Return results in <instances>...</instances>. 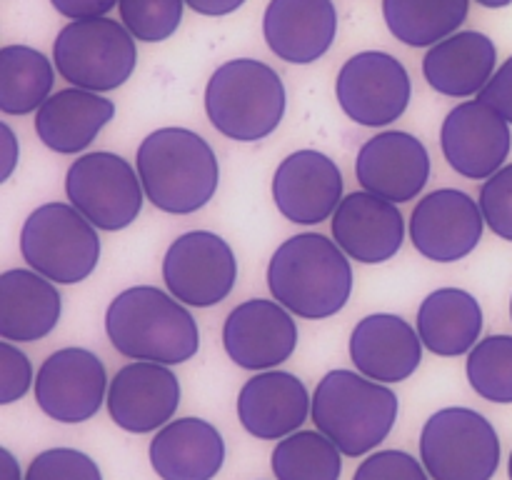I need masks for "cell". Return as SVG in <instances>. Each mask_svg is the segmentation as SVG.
<instances>
[{
    "label": "cell",
    "mask_w": 512,
    "mask_h": 480,
    "mask_svg": "<svg viewBox=\"0 0 512 480\" xmlns=\"http://www.w3.org/2000/svg\"><path fill=\"white\" fill-rule=\"evenodd\" d=\"M273 298L290 313L323 320L345 308L353 290L348 253L320 233H300L285 240L268 265Z\"/></svg>",
    "instance_id": "obj_1"
},
{
    "label": "cell",
    "mask_w": 512,
    "mask_h": 480,
    "mask_svg": "<svg viewBox=\"0 0 512 480\" xmlns=\"http://www.w3.org/2000/svg\"><path fill=\"white\" fill-rule=\"evenodd\" d=\"M105 330L120 355L178 365L200 348L198 323L175 295L153 285H135L115 295L105 313Z\"/></svg>",
    "instance_id": "obj_2"
},
{
    "label": "cell",
    "mask_w": 512,
    "mask_h": 480,
    "mask_svg": "<svg viewBox=\"0 0 512 480\" xmlns=\"http://www.w3.org/2000/svg\"><path fill=\"white\" fill-rule=\"evenodd\" d=\"M145 195L165 213L188 215L205 208L218 190L215 150L188 128H160L138 148L135 163Z\"/></svg>",
    "instance_id": "obj_3"
},
{
    "label": "cell",
    "mask_w": 512,
    "mask_h": 480,
    "mask_svg": "<svg viewBox=\"0 0 512 480\" xmlns=\"http://www.w3.org/2000/svg\"><path fill=\"white\" fill-rule=\"evenodd\" d=\"M313 423L350 458L378 448L398 418V395L353 370H330L313 395Z\"/></svg>",
    "instance_id": "obj_4"
},
{
    "label": "cell",
    "mask_w": 512,
    "mask_h": 480,
    "mask_svg": "<svg viewBox=\"0 0 512 480\" xmlns=\"http://www.w3.org/2000/svg\"><path fill=\"white\" fill-rule=\"evenodd\" d=\"M205 110L210 123L230 140L255 143L273 133L283 120L285 85L260 60H228L208 80Z\"/></svg>",
    "instance_id": "obj_5"
},
{
    "label": "cell",
    "mask_w": 512,
    "mask_h": 480,
    "mask_svg": "<svg viewBox=\"0 0 512 480\" xmlns=\"http://www.w3.org/2000/svg\"><path fill=\"white\" fill-rule=\"evenodd\" d=\"M20 250L35 273L53 283L73 285L88 278L98 265V228L75 205L45 203L25 220Z\"/></svg>",
    "instance_id": "obj_6"
},
{
    "label": "cell",
    "mask_w": 512,
    "mask_h": 480,
    "mask_svg": "<svg viewBox=\"0 0 512 480\" xmlns=\"http://www.w3.org/2000/svg\"><path fill=\"white\" fill-rule=\"evenodd\" d=\"M58 73L75 88L105 93L120 88L133 75L138 50L133 33L110 18L73 20L53 43Z\"/></svg>",
    "instance_id": "obj_7"
},
{
    "label": "cell",
    "mask_w": 512,
    "mask_h": 480,
    "mask_svg": "<svg viewBox=\"0 0 512 480\" xmlns=\"http://www.w3.org/2000/svg\"><path fill=\"white\" fill-rule=\"evenodd\" d=\"M420 460L433 480H493L500 438L478 410L443 408L425 423Z\"/></svg>",
    "instance_id": "obj_8"
},
{
    "label": "cell",
    "mask_w": 512,
    "mask_h": 480,
    "mask_svg": "<svg viewBox=\"0 0 512 480\" xmlns=\"http://www.w3.org/2000/svg\"><path fill=\"white\" fill-rule=\"evenodd\" d=\"M70 205L80 210L95 228H128L143 210V183L133 165L115 153L80 155L65 175Z\"/></svg>",
    "instance_id": "obj_9"
},
{
    "label": "cell",
    "mask_w": 512,
    "mask_h": 480,
    "mask_svg": "<svg viewBox=\"0 0 512 480\" xmlns=\"http://www.w3.org/2000/svg\"><path fill=\"white\" fill-rule=\"evenodd\" d=\"M238 278V260L228 240L210 230L183 233L168 248L163 280L170 295L193 308H210L228 298Z\"/></svg>",
    "instance_id": "obj_10"
},
{
    "label": "cell",
    "mask_w": 512,
    "mask_h": 480,
    "mask_svg": "<svg viewBox=\"0 0 512 480\" xmlns=\"http://www.w3.org/2000/svg\"><path fill=\"white\" fill-rule=\"evenodd\" d=\"M335 95L350 120L380 128L398 120L408 108L410 75L395 55L365 50L340 68Z\"/></svg>",
    "instance_id": "obj_11"
},
{
    "label": "cell",
    "mask_w": 512,
    "mask_h": 480,
    "mask_svg": "<svg viewBox=\"0 0 512 480\" xmlns=\"http://www.w3.org/2000/svg\"><path fill=\"white\" fill-rule=\"evenodd\" d=\"M108 390L103 360L85 348H60L40 365L35 400L58 423H85L100 410Z\"/></svg>",
    "instance_id": "obj_12"
},
{
    "label": "cell",
    "mask_w": 512,
    "mask_h": 480,
    "mask_svg": "<svg viewBox=\"0 0 512 480\" xmlns=\"http://www.w3.org/2000/svg\"><path fill=\"white\" fill-rule=\"evenodd\" d=\"M485 218L480 203L455 188L425 195L410 218L413 245L435 263H455L478 248Z\"/></svg>",
    "instance_id": "obj_13"
},
{
    "label": "cell",
    "mask_w": 512,
    "mask_h": 480,
    "mask_svg": "<svg viewBox=\"0 0 512 480\" xmlns=\"http://www.w3.org/2000/svg\"><path fill=\"white\" fill-rule=\"evenodd\" d=\"M440 143L455 173L485 180L498 173L508 158L510 123L485 100H468L448 113Z\"/></svg>",
    "instance_id": "obj_14"
},
{
    "label": "cell",
    "mask_w": 512,
    "mask_h": 480,
    "mask_svg": "<svg viewBox=\"0 0 512 480\" xmlns=\"http://www.w3.org/2000/svg\"><path fill=\"white\" fill-rule=\"evenodd\" d=\"M223 345L230 360L245 370H270L285 363L298 345V328L285 305L253 298L228 315Z\"/></svg>",
    "instance_id": "obj_15"
},
{
    "label": "cell",
    "mask_w": 512,
    "mask_h": 480,
    "mask_svg": "<svg viewBox=\"0 0 512 480\" xmlns=\"http://www.w3.org/2000/svg\"><path fill=\"white\" fill-rule=\"evenodd\" d=\"M180 405V383L173 370L138 360L115 373L108 385V413L128 433H153L170 423Z\"/></svg>",
    "instance_id": "obj_16"
},
{
    "label": "cell",
    "mask_w": 512,
    "mask_h": 480,
    "mask_svg": "<svg viewBox=\"0 0 512 480\" xmlns=\"http://www.w3.org/2000/svg\"><path fill=\"white\" fill-rule=\"evenodd\" d=\"M273 198L290 223H323L343 200V175L320 150H298L275 170Z\"/></svg>",
    "instance_id": "obj_17"
},
{
    "label": "cell",
    "mask_w": 512,
    "mask_h": 480,
    "mask_svg": "<svg viewBox=\"0 0 512 480\" xmlns=\"http://www.w3.org/2000/svg\"><path fill=\"white\" fill-rule=\"evenodd\" d=\"M355 175L368 193L393 203H408L428 183V148L415 135L385 130L360 148Z\"/></svg>",
    "instance_id": "obj_18"
},
{
    "label": "cell",
    "mask_w": 512,
    "mask_h": 480,
    "mask_svg": "<svg viewBox=\"0 0 512 480\" xmlns=\"http://www.w3.org/2000/svg\"><path fill=\"white\" fill-rule=\"evenodd\" d=\"M333 238L353 260L385 263L403 248L405 218L393 200L368 190L350 193L333 213Z\"/></svg>",
    "instance_id": "obj_19"
},
{
    "label": "cell",
    "mask_w": 512,
    "mask_h": 480,
    "mask_svg": "<svg viewBox=\"0 0 512 480\" xmlns=\"http://www.w3.org/2000/svg\"><path fill=\"white\" fill-rule=\"evenodd\" d=\"M313 410L308 388L293 373L260 370L238 395L240 425L260 440H283L300 430Z\"/></svg>",
    "instance_id": "obj_20"
},
{
    "label": "cell",
    "mask_w": 512,
    "mask_h": 480,
    "mask_svg": "<svg viewBox=\"0 0 512 480\" xmlns=\"http://www.w3.org/2000/svg\"><path fill=\"white\" fill-rule=\"evenodd\" d=\"M418 330L400 315L375 313L360 320L350 335V358L358 373L378 383H400L418 370L423 360Z\"/></svg>",
    "instance_id": "obj_21"
},
{
    "label": "cell",
    "mask_w": 512,
    "mask_h": 480,
    "mask_svg": "<svg viewBox=\"0 0 512 480\" xmlns=\"http://www.w3.org/2000/svg\"><path fill=\"white\" fill-rule=\"evenodd\" d=\"M268 48L288 63H313L328 53L338 33L333 0H270L263 18Z\"/></svg>",
    "instance_id": "obj_22"
},
{
    "label": "cell",
    "mask_w": 512,
    "mask_h": 480,
    "mask_svg": "<svg viewBox=\"0 0 512 480\" xmlns=\"http://www.w3.org/2000/svg\"><path fill=\"white\" fill-rule=\"evenodd\" d=\"M223 463L225 440L208 420H170L150 440V465L160 480H213Z\"/></svg>",
    "instance_id": "obj_23"
},
{
    "label": "cell",
    "mask_w": 512,
    "mask_h": 480,
    "mask_svg": "<svg viewBox=\"0 0 512 480\" xmlns=\"http://www.w3.org/2000/svg\"><path fill=\"white\" fill-rule=\"evenodd\" d=\"M498 50L488 35L478 30H460L440 43L430 45L423 58V73L430 88L450 98H468L480 93L495 75Z\"/></svg>",
    "instance_id": "obj_24"
},
{
    "label": "cell",
    "mask_w": 512,
    "mask_h": 480,
    "mask_svg": "<svg viewBox=\"0 0 512 480\" xmlns=\"http://www.w3.org/2000/svg\"><path fill=\"white\" fill-rule=\"evenodd\" d=\"M113 115V100L73 85L53 93L35 110V133L55 153L73 155L88 148Z\"/></svg>",
    "instance_id": "obj_25"
},
{
    "label": "cell",
    "mask_w": 512,
    "mask_h": 480,
    "mask_svg": "<svg viewBox=\"0 0 512 480\" xmlns=\"http://www.w3.org/2000/svg\"><path fill=\"white\" fill-rule=\"evenodd\" d=\"M63 300L53 280L33 268L5 270L0 275V338L33 343L58 325Z\"/></svg>",
    "instance_id": "obj_26"
},
{
    "label": "cell",
    "mask_w": 512,
    "mask_h": 480,
    "mask_svg": "<svg viewBox=\"0 0 512 480\" xmlns=\"http://www.w3.org/2000/svg\"><path fill=\"white\" fill-rule=\"evenodd\" d=\"M483 333V308L460 288H440L418 310V335L428 350L455 358L478 345Z\"/></svg>",
    "instance_id": "obj_27"
},
{
    "label": "cell",
    "mask_w": 512,
    "mask_h": 480,
    "mask_svg": "<svg viewBox=\"0 0 512 480\" xmlns=\"http://www.w3.org/2000/svg\"><path fill=\"white\" fill-rule=\"evenodd\" d=\"M468 8L470 0H383L390 33L413 48L435 45L458 33Z\"/></svg>",
    "instance_id": "obj_28"
},
{
    "label": "cell",
    "mask_w": 512,
    "mask_h": 480,
    "mask_svg": "<svg viewBox=\"0 0 512 480\" xmlns=\"http://www.w3.org/2000/svg\"><path fill=\"white\" fill-rule=\"evenodd\" d=\"M53 90V65L28 45L0 48V110L25 115L38 110Z\"/></svg>",
    "instance_id": "obj_29"
},
{
    "label": "cell",
    "mask_w": 512,
    "mask_h": 480,
    "mask_svg": "<svg viewBox=\"0 0 512 480\" xmlns=\"http://www.w3.org/2000/svg\"><path fill=\"white\" fill-rule=\"evenodd\" d=\"M278 480H340V448L320 430H295L273 450Z\"/></svg>",
    "instance_id": "obj_30"
},
{
    "label": "cell",
    "mask_w": 512,
    "mask_h": 480,
    "mask_svg": "<svg viewBox=\"0 0 512 480\" xmlns=\"http://www.w3.org/2000/svg\"><path fill=\"white\" fill-rule=\"evenodd\" d=\"M468 380L480 398L512 403V335H490L470 350Z\"/></svg>",
    "instance_id": "obj_31"
},
{
    "label": "cell",
    "mask_w": 512,
    "mask_h": 480,
    "mask_svg": "<svg viewBox=\"0 0 512 480\" xmlns=\"http://www.w3.org/2000/svg\"><path fill=\"white\" fill-rule=\"evenodd\" d=\"M120 23L143 43L168 40L183 20L185 0H120Z\"/></svg>",
    "instance_id": "obj_32"
},
{
    "label": "cell",
    "mask_w": 512,
    "mask_h": 480,
    "mask_svg": "<svg viewBox=\"0 0 512 480\" xmlns=\"http://www.w3.org/2000/svg\"><path fill=\"white\" fill-rule=\"evenodd\" d=\"M25 480H103L90 455L75 448H50L35 455Z\"/></svg>",
    "instance_id": "obj_33"
},
{
    "label": "cell",
    "mask_w": 512,
    "mask_h": 480,
    "mask_svg": "<svg viewBox=\"0 0 512 480\" xmlns=\"http://www.w3.org/2000/svg\"><path fill=\"white\" fill-rule=\"evenodd\" d=\"M480 210L488 228L512 243V163L485 180L480 190Z\"/></svg>",
    "instance_id": "obj_34"
},
{
    "label": "cell",
    "mask_w": 512,
    "mask_h": 480,
    "mask_svg": "<svg viewBox=\"0 0 512 480\" xmlns=\"http://www.w3.org/2000/svg\"><path fill=\"white\" fill-rule=\"evenodd\" d=\"M353 480H430L423 460L403 450H380L365 458Z\"/></svg>",
    "instance_id": "obj_35"
},
{
    "label": "cell",
    "mask_w": 512,
    "mask_h": 480,
    "mask_svg": "<svg viewBox=\"0 0 512 480\" xmlns=\"http://www.w3.org/2000/svg\"><path fill=\"white\" fill-rule=\"evenodd\" d=\"M33 383V368L28 355L15 348L13 340L0 343V403L10 405L23 398Z\"/></svg>",
    "instance_id": "obj_36"
},
{
    "label": "cell",
    "mask_w": 512,
    "mask_h": 480,
    "mask_svg": "<svg viewBox=\"0 0 512 480\" xmlns=\"http://www.w3.org/2000/svg\"><path fill=\"white\" fill-rule=\"evenodd\" d=\"M480 100L493 105L500 115L512 125V55L495 70L490 83L478 93Z\"/></svg>",
    "instance_id": "obj_37"
},
{
    "label": "cell",
    "mask_w": 512,
    "mask_h": 480,
    "mask_svg": "<svg viewBox=\"0 0 512 480\" xmlns=\"http://www.w3.org/2000/svg\"><path fill=\"white\" fill-rule=\"evenodd\" d=\"M60 15L70 20L105 18L120 0H50Z\"/></svg>",
    "instance_id": "obj_38"
},
{
    "label": "cell",
    "mask_w": 512,
    "mask_h": 480,
    "mask_svg": "<svg viewBox=\"0 0 512 480\" xmlns=\"http://www.w3.org/2000/svg\"><path fill=\"white\" fill-rule=\"evenodd\" d=\"M18 165V140L8 123L0 125V183L10 178V173Z\"/></svg>",
    "instance_id": "obj_39"
},
{
    "label": "cell",
    "mask_w": 512,
    "mask_h": 480,
    "mask_svg": "<svg viewBox=\"0 0 512 480\" xmlns=\"http://www.w3.org/2000/svg\"><path fill=\"white\" fill-rule=\"evenodd\" d=\"M243 3L245 0H185V5L200 15H228Z\"/></svg>",
    "instance_id": "obj_40"
},
{
    "label": "cell",
    "mask_w": 512,
    "mask_h": 480,
    "mask_svg": "<svg viewBox=\"0 0 512 480\" xmlns=\"http://www.w3.org/2000/svg\"><path fill=\"white\" fill-rule=\"evenodd\" d=\"M0 478L3 480H23L20 478V465L18 460L13 458L8 448L0 450Z\"/></svg>",
    "instance_id": "obj_41"
},
{
    "label": "cell",
    "mask_w": 512,
    "mask_h": 480,
    "mask_svg": "<svg viewBox=\"0 0 512 480\" xmlns=\"http://www.w3.org/2000/svg\"><path fill=\"white\" fill-rule=\"evenodd\" d=\"M483 8H505V5H510L512 0H478Z\"/></svg>",
    "instance_id": "obj_42"
},
{
    "label": "cell",
    "mask_w": 512,
    "mask_h": 480,
    "mask_svg": "<svg viewBox=\"0 0 512 480\" xmlns=\"http://www.w3.org/2000/svg\"><path fill=\"white\" fill-rule=\"evenodd\" d=\"M508 473H510V480H512V453H510V460H508Z\"/></svg>",
    "instance_id": "obj_43"
},
{
    "label": "cell",
    "mask_w": 512,
    "mask_h": 480,
    "mask_svg": "<svg viewBox=\"0 0 512 480\" xmlns=\"http://www.w3.org/2000/svg\"><path fill=\"white\" fill-rule=\"evenodd\" d=\"M510 315H512V303H510Z\"/></svg>",
    "instance_id": "obj_44"
}]
</instances>
